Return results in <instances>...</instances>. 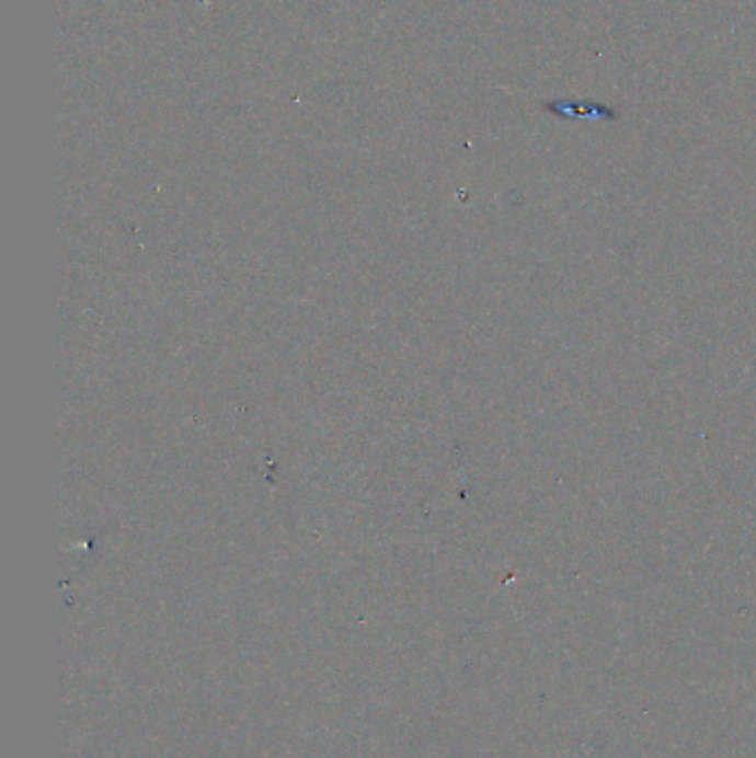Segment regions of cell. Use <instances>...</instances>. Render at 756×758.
<instances>
[]
</instances>
